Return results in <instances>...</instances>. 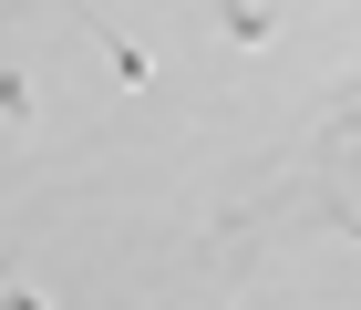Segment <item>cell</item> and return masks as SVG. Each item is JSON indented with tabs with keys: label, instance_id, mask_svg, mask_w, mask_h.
<instances>
[{
	"label": "cell",
	"instance_id": "7a4b0ae2",
	"mask_svg": "<svg viewBox=\"0 0 361 310\" xmlns=\"http://www.w3.org/2000/svg\"><path fill=\"white\" fill-rule=\"evenodd\" d=\"M93 42H104V62H114L124 93H155V52H145V42H124V31H104V21H93Z\"/></svg>",
	"mask_w": 361,
	"mask_h": 310
},
{
	"label": "cell",
	"instance_id": "277c9868",
	"mask_svg": "<svg viewBox=\"0 0 361 310\" xmlns=\"http://www.w3.org/2000/svg\"><path fill=\"white\" fill-rule=\"evenodd\" d=\"M0 310H52V300H42L31 280H0Z\"/></svg>",
	"mask_w": 361,
	"mask_h": 310
},
{
	"label": "cell",
	"instance_id": "6da1fadb",
	"mask_svg": "<svg viewBox=\"0 0 361 310\" xmlns=\"http://www.w3.org/2000/svg\"><path fill=\"white\" fill-rule=\"evenodd\" d=\"M217 42H238V52H269V42H279V11H258V0H217Z\"/></svg>",
	"mask_w": 361,
	"mask_h": 310
},
{
	"label": "cell",
	"instance_id": "3957f363",
	"mask_svg": "<svg viewBox=\"0 0 361 310\" xmlns=\"http://www.w3.org/2000/svg\"><path fill=\"white\" fill-rule=\"evenodd\" d=\"M0 124H11V135H31V73H0Z\"/></svg>",
	"mask_w": 361,
	"mask_h": 310
},
{
	"label": "cell",
	"instance_id": "5b68a950",
	"mask_svg": "<svg viewBox=\"0 0 361 310\" xmlns=\"http://www.w3.org/2000/svg\"><path fill=\"white\" fill-rule=\"evenodd\" d=\"M331 227H341V238L361 249V207H351V197H331Z\"/></svg>",
	"mask_w": 361,
	"mask_h": 310
}]
</instances>
